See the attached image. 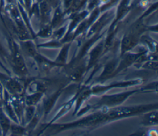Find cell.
<instances>
[{
  "mask_svg": "<svg viewBox=\"0 0 158 136\" xmlns=\"http://www.w3.org/2000/svg\"><path fill=\"white\" fill-rule=\"evenodd\" d=\"M63 18H64V15L60 7H57L56 9L54 17L50 23V25L52 27V28H54L57 27L59 25H60L62 21Z\"/></svg>",
  "mask_w": 158,
  "mask_h": 136,
  "instance_id": "cell-5",
  "label": "cell"
},
{
  "mask_svg": "<svg viewBox=\"0 0 158 136\" xmlns=\"http://www.w3.org/2000/svg\"><path fill=\"white\" fill-rule=\"evenodd\" d=\"M6 36L9 49L8 64L10 65L15 74L24 75L27 74V69L20 51V46L9 34H6Z\"/></svg>",
  "mask_w": 158,
  "mask_h": 136,
  "instance_id": "cell-1",
  "label": "cell"
},
{
  "mask_svg": "<svg viewBox=\"0 0 158 136\" xmlns=\"http://www.w3.org/2000/svg\"><path fill=\"white\" fill-rule=\"evenodd\" d=\"M64 6L66 9H69L70 8L73 0H64Z\"/></svg>",
  "mask_w": 158,
  "mask_h": 136,
  "instance_id": "cell-14",
  "label": "cell"
},
{
  "mask_svg": "<svg viewBox=\"0 0 158 136\" xmlns=\"http://www.w3.org/2000/svg\"><path fill=\"white\" fill-rule=\"evenodd\" d=\"M9 131H10L12 135H20L24 133L25 129L18 123L14 122V124L11 123Z\"/></svg>",
  "mask_w": 158,
  "mask_h": 136,
  "instance_id": "cell-6",
  "label": "cell"
},
{
  "mask_svg": "<svg viewBox=\"0 0 158 136\" xmlns=\"http://www.w3.org/2000/svg\"><path fill=\"white\" fill-rule=\"evenodd\" d=\"M2 108L4 111L5 112V113L7 115V116L12 121H13L14 122L19 124V119L17 118V116L15 113V111L10 102V95L5 89H4V100L2 102Z\"/></svg>",
  "mask_w": 158,
  "mask_h": 136,
  "instance_id": "cell-3",
  "label": "cell"
},
{
  "mask_svg": "<svg viewBox=\"0 0 158 136\" xmlns=\"http://www.w3.org/2000/svg\"><path fill=\"white\" fill-rule=\"evenodd\" d=\"M65 31H66V27H63L60 28V29H59L58 30H57L55 32V36L57 38H60L64 35V33L65 32Z\"/></svg>",
  "mask_w": 158,
  "mask_h": 136,
  "instance_id": "cell-10",
  "label": "cell"
},
{
  "mask_svg": "<svg viewBox=\"0 0 158 136\" xmlns=\"http://www.w3.org/2000/svg\"><path fill=\"white\" fill-rule=\"evenodd\" d=\"M0 60L7 67L9 61V52L0 41Z\"/></svg>",
  "mask_w": 158,
  "mask_h": 136,
  "instance_id": "cell-7",
  "label": "cell"
},
{
  "mask_svg": "<svg viewBox=\"0 0 158 136\" xmlns=\"http://www.w3.org/2000/svg\"><path fill=\"white\" fill-rule=\"evenodd\" d=\"M34 109L31 106H29L25 109V121L28 122L31 120V117H33V111Z\"/></svg>",
  "mask_w": 158,
  "mask_h": 136,
  "instance_id": "cell-9",
  "label": "cell"
},
{
  "mask_svg": "<svg viewBox=\"0 0 158 136\" xmlns=\"http://www.w3.org/2000/svg\"><path fill=\"white\" fill-rule=\"evenodd\" d=\"M0 81L4 89L10 95H15L21 94L23 90V86L20 81L11 75L0 71Z\"/></svg>",
  "mask_w": 158,
  "mask_h": 136,
  "instance_id": "cell-2",
  "label": "cell"
},
{
  "mask_svg": "<svg viewBox=\"0 0 158 136\" xmlns=\"http://www.w3.org/2000/svg\"><path fill=\"white\" fill-rule=\"evenodd\" d=\"M52 27H51L50 24L49 25H45L43 28H42L40 32L38 33L36 36L43 37V38H46L50 36L52 34Z\"/></svg>",
  "mask_w": 158,
  "mask_h": 136,
  "instance_id": "cell-8",
  "label": "cell"
},
{
  "mask_svg": "<svg viewBox=\"0 0 158 136\" xmlns=\"http://www.w3.org/2000/svg\"><path fill=\"white\" fill-rule=\"evenodd\" d=\"M0 67L3 69V70L4 71V72L7 73L9 75H11V72L9 70V69L7 68V67H6L3 62L0 60Z\"/></svg>",
  "mask_w": 158,
  "mask_h": 136,
  "instance_id": "cell-13",
  "label": "cell"
},
{
  "mask_svg": "<svg viewBox=\"0 0 158 136\" xmlns=\"http://www.w3.org/2000/svg\"><path fill=\"white\" fill-rule=\"evenodd\" d=\"M11 120L5 113L2 107H0V129L1 135L3 136L6 135L10 129L11 125Z\"/></svg>",
  "mask_w": 158,
  "mask_h": 136,
  "instance_id": "cell-4",
  "label": "cell"
},
{
  "mask_svg": "<svg viewBox=\"0 0 158 136\" xmlns=\"http://www.w3.org/2000/svg\"><path fill=\"white\" fill-rule=\"evenodd\" d=\"M3 8L1 6V2H0V19L1 20V21L2 22L4 25L5 27H6V21H5V19H4V15H3Z\"/></svg>",
  "mask_w": 158,
  "mask_h": 136,
  "instance_id": "cell-12",
  "label": "cell"
},
{
  "mask_svg": "<svg viewBox=\"0 0 158 136\" xmlns=\"http://www.w3.org/2000/svg\"><path fill=\"white\" fill-rule=\"evenodd\" d=\"M4 88L0 81V107L2 106V102L4 100Z\"/></svg>",
  "mask_w": 158,
  "mask_h": 136,
  "instance_id": "cell-11",
  "label": "cell"
},
{
  "mask_svg": "<svg viewBox=\"0 0 158 136\" xmlns=\"http://www.w3.org/2000/svg\"><path fill=\"white\" fill-rule=\"evenodd\" d=\"M0 132H1V129H0Z\"/></svg>",
  "mask_w": 158,
  "mask_h": 136,
  "instance_id": "cell-15",
  "label": "cell"
},
{
  "mask_svg": "<svg viewBox=\"0 0 158 136\" xmlns=\"http://www.w3.org/2000/svg\"><path fill=\"white\" fill-rule=\"evenodd\" d=\"M35 1V0H33V1Z\"/></svg>",
  "mask_w": 158,
  "mask_h": 136,
  "instance_id": "cell-16",
  "label": "cell"
}]
</instances>
